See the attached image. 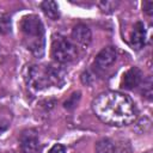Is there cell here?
Segmentation results:
<instances>
[{
	"label": "cell",
	"mask_w": 153,
	"mask_h": 153,
	"mask_svg": "<svg viewBox=\"0 0 153 153\" xmlns=\"http://www.w3.org/2000/svg\"><path fill=\"white\" fill-rule=\"evenodd\" d=\"M20 30L26 48L35 56H42L44 51V27L41 19L35 14L23 17L20 22Z\"/></svg>",
	"instance_id": "obj_2"
},
{
	"label": "cell",
	"mask_w": 153,
	"mask_h": 153,
	"mask_svg": "<svg viewBox=\"0 0 153 153\" xmlns=\"http://www.w3.org/2000/svg\"><path fill=\"white\" fill-rule=\"evenodd\" d=\"M41 8L42 11L44 12V14L53 19V20H57L59 17H60V12H59V6L55 1H50V0H47V1H43L41 4Z\"/></svg>",
	"instance_id": "obj_10"
},
{
	"label": "cell",
	"mask_w": 153,
	"mask_h": 153,
	"mask_svg": "<svg viewBox=\"0 0 153 153\" xmlns=\"http://www.w3.org/2000/svg\"><path fill=\"white\" fill-rule=\"evenodd\" d=\"M129 43L134 50H140L141 48H143V45L146 43V29H145L143 23H141V22L135 23L131 35H130Z\"/></svg>",
	"instance_id": "obj_7"
},
{
	"label": "cell",
	"mask_w": 153,
	"mask_h": 153,
	"mask_svg": "<svg viewBox=\"0 0 153 153\" xmlns=\"http://www.w3.org/2000/svg\"><path fill=\"white\" fill-rule=\"evenodd\" d=\"M19 146L22 153H37L39 149L38 134L33 129H26L20 134Z\"/></svg>",
	"instance_id": "obj_5"
},
{
	"label": "cell",
	"mask_w": 153,
	"mask_h": 153,
	"mask_svg": "<svg viewBox=\"0 0 153 153\" xmlns=\"http://www.w3.org/2000/svg\"><path fill=\"white\" fill-rule=\"evenodd\" d=\"M94 115L109 126H128L137 116L133 100L122 92L108 91L100 93L92 103Z\"/></svg>",
	"instance_id": "obj_1"
},
{
	"label": "cell",
	"mask_w": 153,
	"mask_h": 153,
	"mask_svg": "<svg viewBox=\"0 0 153 153\" xmlns=\"http://www.w3.org/2000/svg\"><path fill=\"white\" fill-rule=\"evenodd\" d=\"M96 153H115V145L109 139H102L96 143Z\"/></svg>",
	"instance_id": "obj_11"
},
{
	"label": "cell",
	"mask_w": 153,
	"mask_h": 153,
	"mask_svg": "<svg viewBox=\"0 0 153 153\" xmlns=\"http://www.w3.org/2000/svg\"><path fill=\"white\" fill-rule=\"evenodd\" d=\"M48 153H66V147L63 145H60V143H56L54 145Z\"/></svg>",
	"instance_id": "obj_17"
},
{
	"label": "cell",
	"mask_w": 153,
	"mask_h": 153,
	"mask_svg": "<svg viewBox=\"0 0 153 153\" xmlns=\"http://www.w3.org/2000/svg\"><path fill=\"white\" fill-rule=\"evenodd\" d=\"M141 80H142L141 71L136 67H131L123 74V78L121 81V87L126 88V90H133L141 84Z\"/></svg>",
	"instance_id": "obj_8"
},
{
	"label": "cell",
	"mask_w": 153,
	"mask_h": 153,
	"mask_svg": "<svg viewBox=\"0 0 153 153\" xmlns=\"http://www.w3.org/2000/svg\"><path fill=\"white\" fill-rule=\"evenodd\" d=\"M142 8H143V12H145L148 17H151L152 13H153V1H151V0L145 1V2L142 4Z\"/></svg>",
	"instance_id": "obj_16"
},
{
	"label": "cell",
	"mask_w": 153,
	"mask_h": 153,
	"mask_svg": "<svg viewBox=\"0 0 153 153\" xmlns=\"http://www.w3.org/2000/svg\"><path fill=\"white\" fill-rule=\"evenodd\" d=\"M78 55L76 47L66 37L55 35L51 42V56L59 63H67L73 61Z\"/></svg>",
	"instance_id": "obj_4"
},
{
	"label": "cell",
	"mask_w": 153,
	"mask_h": 153,
	"mask_svg": "<svg viewBox=\"0 0 153 153\" xmlns=\"http://www.w3.org/2000/svg\"><path fill=\"white\" fill-rule=\"evenodd\" d=\"M147 153H151V152H147Z\"/></svg>",
	"instance_id": "obj_18"
},
{
	"label": "cell",
	"mask_w": 153,
	"mask_h": 153,
	"mask_svg": "<svg viewBox=\"0 0 153 153\" xmlns=\"http://www.w3.org/2000/svg\"><path fill=\"white\" fill-rule=\"evenodd\" d=\"M79 99H80V92H74V93L71 94L69 98L63 103L65 109H67V110H72V109H74V108L76 106Z\"/></svg>",
	"instance_id": "obj_12"
},
{
	"label": "cell",
	"mask_w": 153,
	"mask_h": 153,
	"mask_svg": "<svg viewBox=\"0 0 153 153\" xmlns=\"http://www.w3.org/2000/svg\"><path fill=\"white\" fill-rule=\"evenodd\" d=\"M11 32V19L7 16L0 17V33Z\"/></svg>",
	"instance_id": "obj_13"
},
{
	"label": "cell",
	"mask_w": 153,
	"mask_h": 153,
	"mask_svg": "<svg viewBox=\"0 0 153 153\" xmlns=\"http://www.w3.org/2000/svg\"><path fill=\"white\" fill-rule=\"evenodd\" d=\"M141 93H142L143 97H146L147 99H151V98H152V79H151V78H147V79L143 81Z\"/></svg>",
	"instance_id": "obj_14"
},
{
	"label": "cell",
	"mask_w": 153,
	"mask_h": 153,
	"mask_svg": "<svg viewBox=\"0 0 153 153\" xmlns=\"http://www.w3.org/2000/svg\"><path fill=\"white\" fill-rule=\"evenodd\" d=\"M117 5H118V2H114V1H102V2H99V6L105 11H109V12H111L112 10H115L116 7H117Z\"/></svg>",
	"instance_id": "obj_15"
},
{
	"label": "cell",
	"mask_w": 153,
	"mask_h": 153,
	"mask_svg": "<svg viewBox=\"0 0 153 153\" xmlns=\"http://www.w3.org/2000/svg\"><path fill=\"white\" fill-rule=\"evenodd\" d=\"M62 78L61 69L54 66H31L27 69L26 81L33 88L42 90L50 85H60Z\"/></svg>",
	"instance_id": "obj_3"
},
{
	"label": "cell",
	"mask_w": 153,
	"mask_h": 153,
	"mask_svg": "<svg viewBox=\"0 0 153 153\" xmlns=\"http://www.w3.org/2000/svg\"><path fill=\"white\" fill-rule=\"evenodd\" d=\"M116 57H117L116 49L111 45L105 47L97 54L94 59V66L97 67V69L104 71L114 65V62L116 61Z\"/></svg>",
	"instance_id": "obj_6"
},
{
	"label": "cell",
	"mask_w": 153,
	"mask_h": 153,
	"mask_svg": "<svg viewBox=\"0 0 153 153\" xmlns=\"http://www.w3.org/2000/svg\"><path fill=\"white\" fill-rule=\"evenodd\" d=\"M72 38L80 45L87 47L91 43L92 33L87 25L85 24H76L72 30Z\"/></svg>",
	"instance_id": "obj_9"
}]
</instances>
